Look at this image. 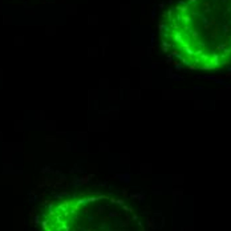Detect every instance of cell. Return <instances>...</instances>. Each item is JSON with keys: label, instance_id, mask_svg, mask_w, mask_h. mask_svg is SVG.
Wrapping results in <instances>:
<instances>
[{"label": "cell", "instance_id": "6da1fadb", "mask_svg": "<svg viewBox=\"0 0 231 231\" xmlns=\"http://www.w3.org/2000/svg\"><path fill=\"white\" fill-rule=\"evenodd\" d=\"M164 49L195 71L231 65V0H181L159 23Z\"/></svg>", "mask_w": 231, "mask_h": 231}, {"label": "cell", "instance_id": "7a4b0ae2", "mask_svg": "<svg viewBox=\"0 0 231 231\" xmlns=\"http://www.w3.org/2000/svg\"><path fill=\"white\" fill-rule=\"evenodd\" d=\"M41 231H145L135 210L104 193H81L55 201L44 211Z\"/></svg>", "mask_w": 231, "mask_h": 231}]
</instances>
